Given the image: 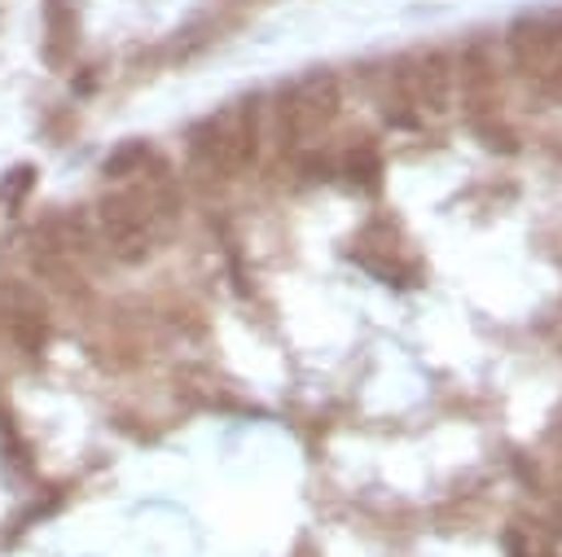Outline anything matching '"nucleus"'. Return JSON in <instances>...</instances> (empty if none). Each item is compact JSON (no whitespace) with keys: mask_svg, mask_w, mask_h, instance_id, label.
Segmentation results:
<instances>
[{"mask_svg":"<svg viewBox=\"0 0 562 557\" xmlns=\"http://www.w3.org/2000/svg\"><path fill=\"white\" fill-rule=\"evenodd\" d=\"M259 158V101H233L189 132V162L206 175H241Z\"/></svg>","mask_w":562,"mask_h":557,"instance_id":"nucleus-1","label":"nucleus"},{"mask_svg":"<svg viewBox=\"0 0 562 557\" xmlns=\"http://www.w3.org/2000/svg\"><path fill=\"white\" fill-rule=\"evenodd\" d=\"M395 118L400 123H443L457 105V70L443 53H413L395 66Z\"/></svg>","mask_w":562,"mask_h":557,"instance_id":"nucleus-2","label":"nucleus"},{"mask_svg":"<svg viewBox=\"0 0 562 557\" xmlns=\"http://www.w3.org/2000/svg\"><path fill=\"white\" fill-rule=\"evenodd\" d=\"M338 105V79L329 70H307L281 92V132L290 136V145H316L334 127Z\"/></svg>","mask_w":562,"mask_h":557,"instance_id":"nucleus-3","label":"nucleus"},{"mask_svg":"<svg viewBox=\"0 0 562 557\" xmlns=\"http://www.w3.org/2000/svg\"><path fill=\"white\" fill-rule=\"evenodd\" d=\"M509 57L527 79H536L544 88H562V22H553V18L514 22Z\"/></svg>","mask_w":562,"mask_h":557,"instance_id":"nucleus-4","label":"nucleus"},{"mask_svg":"<svg viewBox=\"0 0 562 557\" xmlns=\"http://www.w3.org/2000/svg\"><path fill=\"white\" fill-rule=\"evenodd\" d=\"M0 320H4L9 338H13L26 355L44 351V342H48V311H44V298H40L26 281H4Z\"/></svg>","mask_w":562,"mask_h":557,"instance_id":"nucleus-5","label":"nucleus"},{"mask_svg":"<svg viewBox=\"0 0 562 557\" xmlns=\"http://www.w3.org/2000/svg\"><path fill=\"white\" fill-rule=\"evenodd\" d=\"M75 39H79L75 0H44V61L48 66H66Z\"/></svg>","mask_w":562,"mask_h":557,"instance_id":"nucleus-6","label":"nucleus"},{"mask_svg":"<svg viewBox=\"0 0 562 557\" xmlns=\"http://www.w3.org/2000/svg\"><path fill=\"white\" fill-rule=\"evenodd\" d=\"M514 557H562V522H531L509 535Z\"/></svg>","mask_w":562,"mask_h":557,"instance_id":"nucleus-7","label":"nucleus"},{"mask_svg":"<svg viewBox=\"0 0 562 557\" xmlns=\"http://www.w3.org/2000/svg\"><path fill=\"white\" fill-rule=\"evenodd\" d=\"M154 162V149L145 140H123L105 162H101V175L105 180H132V175H145V167Z\"/></svg>","mask_w":562,"mask_h":557,"instance_id":"nucleus-8","label":"nucleus"},{"mask_svg":"<svg viewBox=\"0 0 562 557\" xmlns=\"http://www.w3.org/2000/svg\"><path fill=\"white\" fill-rule=\"evenodd\" d=\"M31 189H35V167H13V171L0 180V202H4V206H18Z\"/></svg>","mask_w":562,"mask_h":557,"instance_id":"nucleus-9","label":"nucleus"},{"mask_svg":"<svg viewBox=\"0 0 562 557\" xmlns=\"http://www.w3.org/2000/svg\"><path fill=\"white\" fill-rule=\"evenodd\" d=\"M347 171H351V180L360 175L369 189H378V171H382V167H378V154H373V149H360V154H351V167H347Z\"/></svg>","mask_w":562,"mask_h":557,"instance_id":"nucleus-10","label":"nucleus"},{"mask_svg":"<svg viewBox=\"0 0 562 557\" xmlns=\"http://www.w3.org/2000/svg\"><path fill=\"white\" fill-rule=\"evenodd\" d=\"M553 439H558V443H562V425H558V430H553Z\"/></svg>","mask_w":562,"mask_h":557,"instance_id":"nucleus-11","label":"nucleus"}]
</instances>
